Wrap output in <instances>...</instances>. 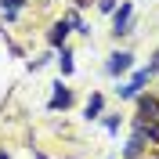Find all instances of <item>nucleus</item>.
<instances>
[{"mask_svg": "<svg viewBox=\"0 0 159 159\" xmlns=\"http://www.w3.org/2000/svg\"><path fill=\"white\" fill-rule=\"evenodd\" d=\"M61 72H65V76L72 72V54H69L65 47H61Z\"/></svg>", "mask_w": 159, "mask_h": 159, "instance_id": "obj_10", "label": "nucleus"}, {"mask_svg": "<svg viewBox=\"0 0 159 159\" xmlns=\"http://www.w3.org/2000/svg\"><path fill=\"white\" fill-rule=\"evenodd\" d=\"M0 159H7V152H0Z\"/></svg>", "mask_w": 159, "mask_h": 159, "instance_id": "obj_13", "label": "nucleus"}, {"mask_svg": "<svg viewBox=\"0 0 159 159\" xmlns=\"http://www.w3.org/2000/svg\"><path fill=\"white\" fill-rule=\"evenodd\" d=\"M101 109H105V98H101V94H90V101H87V109H83V116H87V119H98Z\"/></svg>", "mask_w": 159, "mask_h": 159, "instance_id": "obj_5", "label": "nucleus"}, {"mask_svg": "<svg viewBox=\"0 0 159 159\" xmlns=\"http://www.w3.org/2000/svg\"><path fill=\"white\" fill-rule=\"evenodd\" d=\"M138 105H141V112L148 119H159V101L156 98H145V94H138Z\"/></svg>", "mask_w": 159, "mask_h": 159, "instance_id": "obj_6", "label": "nucleus"}, {"mask_svg": "<svg viewBox=\"0 0 159 159\" xmlns=\"http://www.w3.org/2000/svg\"><path fill=\"white\" fill-rule=\"evenodd\" d=\"M98 7L105 11V15H112V11H116V0H98Z\"/></svg>", "mask_w": 159, "mask_h": 159, "instance_id": "obj_11", "label": "nucleus"}, {"mask_svg": "<svg viewBox=\"0 0 159 159\" xmlns=\"http://www.w3.org/2000/svg\"><path fill=\"white\" fill-rule=\"evenodd\" d=\"M130 15H134V4H119V11H112V33H130Z\"/></svg>", "mask_w": 159, "mask_h": 159, "instance_id": "obj_1", "label": "nucleus"}, {"mask_svg": "<svg viewBox=\"0 0 159 159\" xmlns=\"http://www.w3.org/2000/svg\"><path fill=\"white\" fill-rule=\"evenodd\" d=\"M156 69H159V54H156V61H152V72H156Z\"/></svg>", "mask_w": 159, "mask_h": 159, "instance_id": "obj_12", "label": "nucleus"}, {"mask_svg": "<svg viewBox=\"0 0 159 159\" xmlns=\"http://www.w3.org/2000/svg\"><path fill=\"white\" fill-rule=\"evenodd\" d=\"M69 101H72V90H69V87H61V83H54V98H51V109H69Z\"/></svg>", "mask_w": 159, "mask_h": 159, "instance_id": "obj_3", "label": "nucleus"}, {"mask_svg": "<svg viewBox=\"0 0 159 159\" xmlns=\"http://www.w3.org/2000/svg\"><path fill=\"white\" fill-rule=\"evenodd\" d=\"M22 4H25V0H0V11H4L7 18H15V15H18V7H22Z\"/></svg>", "mask_w": 159, "mask_h": 159, "instance_id": "obj_8", "label": "nucleus"}, {"mask_svg": "<svg viewBox=\"0 0 159 159\" xmlns=\"http://www.w3.org/2000/svg\"><path fill=\"white\" fill-rule=\"evenodd\" d=\"M65 36H69V22L61 18L58 25H54V29L47 33V40H51V47H61V43H65Z\"/></svg>", "mask_w": 159, "mask_h": 159, "instance_id": "obj_4", "label": "nucleus"}, {"mask_svg": "<svg viewBox=\"0 0 159 159\" xmlns=\"http://www.w3.org/2000/svg\"><path fill=\"white\" fill-rule=\"evenodd\" d=\"M138 138H141V141H145V138H148V141H159V123L148 127V123L141 119V123H138Z\"/></svg>", "mask_w": 159, "mask_h": 159, "instance_id": "obj_7", "label": "nucleus"}, {"mask_svg": "<svg viewBox=\"0 0 159 159\" xmlns=\"http://www.w3.org/2000/svg\"><path fill=\"white\" fill-rule=\"evenodd\" d=\"M130 65H134V54H130V51H116V54H109V65H105V69H109L112 76H119V72H130Z\"/></svg>", "mask_w": 159, "mask_h": 159, "instance_id": "obj_2", "label": "nucleus"}, {"mask_svg": "<svg viewBox=\"0 0 159 159\" xmlns=\"http://www.w3.org/2000/svg\"><path fill=\"white\" fill-rule=\"evenodd\" d=\"M141 152H145V141H141V138H134V141L127 145V159H138Z\"/></svg>", "mask_w": 159, "mask_h": 159, "instance_id": "obj_9", "label": "nucleus"}]
</instances>
